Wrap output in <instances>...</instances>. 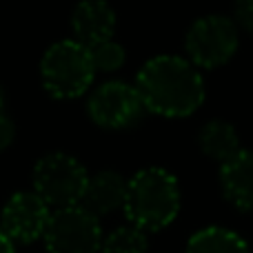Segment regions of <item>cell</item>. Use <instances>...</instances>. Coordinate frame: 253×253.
Wrapping results in <instances>:
<instances>
[{
    "label": "cell",
    "instance_id": "1",
    "mask_svg": "<svg viewBox=\"0 0 253 253\" xmlns=\"http://www.w3.org/2000/svg\"><path fill=\"white\" fill-rule=\"evenodd\" d=\"M133 87L144 109L162 118H187L205 102L200 69L173 53H162L144 62Z\"/></svg>",
    "mask_w": 253,
    "mask_h": 253
},
{
    "label": "cell",
    "instance_id": "2",
    "mask_svg": "<svg viewBox=\"0 0 253 253\" xmlns=\"http://www.w3.org/2000/svg\"><path fill=\"white\" fill-rule=\"evenodd\" d=\"M180 202L182 198L175 175L160 167H147L126 180L123 211L131 224L144 233H156L178 218Z\"/></svg>",
    "mask_w": 253,
    "mask_h": 253
},
{
    "label": "cell",
    "instance_id": "3",
    "mask_svg": "<svg viewBox=\"0 0 253 253\" xmlns=\"http://www.w3.org/2000/svg\"><path fill=\"white\" fill-rule=\"evenodd\" d=\"M96 78L89 49L78 40H60L44 51L40 60V80L49 96L74 100L89 91Z\"/></svg>",
    "mask_w": 253,
    "mask_h": 253
},
{
    "label": "cell",
    "instance_id": "4",
    "mask_svg": "<svg viewBox=\"0 0 253 253\" xmlns=\"http://www.w3.org/2000/svg\"><path fill=\"white\" fill-rule=\"evenodd\" d=\"M34 191L53 209L80 205L89 173L78 158L69 153H47L34 167Z\"/></svg>",
    "mask_w": 253,
    "mask_h": 253
},
{
    "label": "cell",
    "instance_id": "5",
    "mask_svg": "<svg viewBox=\"0 0 253 253\" xmlns=\"http://www.w3.org/2000/svg\"><path fill=\"white\" fill-rule=\"evenodd\" d=\"M240 31L229 16L209 13L189 25L184 34V51L198 69H218L238 51Z\"/></svg>",
    "mask_w": 253,
    "mask_h": 253
},
{
    "label": "cell",
    "instance_id": "6",
    "mask_svg": "<svg viewBox=\"0 0 253 253\" xmlns=\"http://www.w3.org/2000/svg\"><path fill=\"white\" fill-rule=\"evenodd\" d=\"M42 240L47 253H100V218L83 205L62 207L51 213Z\"/></svg>",
    "mask_w": 253,
    "mask_h": 253
},
{
    "label": "cell",
    "instance_id": "7",
    "mask_svg": "<svg viewBox=\"0 0 253 253\" xmlns=\"http://www.w3.org/2000/svg\"><path fill=\"white\" fill-rule=\"evenodd\" d=\"M89 118L102 129H126L135 125L144 111L133 84L123 80H109L96 87L87 102Z\"/></svg>",
    "mask_w": 253,
    "mask_h": 253
},
{
    "label": "cell",
    "instance_id": "8",
    "mask_svg": "<svg viewBox=\"0 0 253 253\" xmlns=\"http://www.w3.org/2000/svg\"><path fill=\"white\" fill-rule=\"evenodd\" d=\"M51 207L36 191H18L7 200L0 213V229L18 245H31L44 236Z\"/></svg>",
    "mask_w": 253,
    "mask_h": 253
},
{
    "label": "cell",
    "instance_id": "9",
    "mask_svg": "<svg viewBox=\"0 0 253 253\" xmlns=\"http://www.w3.org/2000/svg\"><path fill=\"white\" fill-rule=\"evenodd\" d=\"M71 31H74V40H78L84 47L114 38V7L107 0H80L71 11Z\"/></svg>",
    "mask_w": 253,
    "mask_h": 253
},
{
    "label": "cell",
    "instance_id": "10",
    "mask_svg": "<svg viewBox=\"0 0 253 253\" xmlns=\"http://www.w3.org/2000/svg\"><path fill=\"white\" fill-rule=\"evenodd\" d=\"M220 189L233 209L253 211V149H240L220 165Z\"/></svg>",
    "mask_w": 253,
    "mask_h": 253
},
{
    "label": "cell",
    "instance_id": "11",
    "mask_svg": "<svg viewBox=\"0 0 253 253\" xmlns=\"http://www.w3.org/2000/svg\"><path fill=\"white\" fill-rule=\"evenodd\" d=\"M126 193V180L118 171H98L96 175H89L87 189L83 193L80 205L93 215L102 218L114 211L123 209Z\"/></svg>",
    "mask_w": 253,
    "mask_h": 253
},
{
    "label": "cell",
    "instance_id": "12",
    "mask_svg": "<svg viewBox=\"0 0 253 253\" xmlns=\"http://www.w3.org/2000/svg\"><path fill=\"white\" fill-rule=\"evenodd\" d=\"M198 147L207 158L220 162V165L242 149L236 126L220 118H213L202 125L200 133H198Z\"/></svg>",
    "mask_w": 253,
    "mask_h": 253
},
{
    "label": "cell",
    "instance_id": "13",
    "mask_svg": "<svg viewBox=\"0 0 253 253\" xmlns=\"http://www.w3.org/2000/svg\"><path fill=\"white\" fill-rule=\"evenodd\" d=\"M184 253H251L247 240L227 227H205L187 242Z\"/></svg>",
    "mask_w": 253,
    "mask_h": 253
},
{
    "label": "cell",
    "instance_id": "14",
    "mask_svg": "<svg viewBox=\"0 0 253 253\" xmlns=\"http://www.w3.org/2000/svg\"><path fill=\"white\" fill-rule=\"evenodd\" d=\"M147 233L135 224H120L102 236L100 253H147Z\"/></svg>",
    "mask_w": 253,
    "mask_h": 253
},
{
    "label": "cell",
    "instance_id": "15",
    "mask_svg": "<svg viewBox=\"0 0 253 253\" xmlns=\"http://www.w3.org/2000/svg\"><path fill=\"white\" fill-rule=\"evenodd\" d=\"M89 49V56H91L93 69L96 71H105V74H111V71H118L120 67L125 65L126 60V51L120 42H116L114 38L102 40L98 44H91Z\"/></svg>",
    "mask_w": 253,
    "mask_h": 253
},
{
    "label": "cell",
    "instance_id": "16",
    "mask_svg": "<svg viewBox=\"0 0 253 253\" xmlns=\"http://www.w3.org/2000/svg\"><path fill=\"white\" fill-rule=\"evenodd\" d=\"M238 31L251 36L253 38V0H233L231 16Z\"/></svg>",
    "mask_w": 253,
    "mask_h": 253
},
{
    "label": "cell",
    "instance_id": "17",
    "mask_svg": "<svg viewBox=\"0 0 253 253\" xmlns=\"http://www.w3.org/2000/svg\"><path fill=\"white\" fill-rule=\"evenodd\" d=\"M13 138H16V126L2 114L0 116V151H4L13 142Z\"/></svg>",
    "mask_w": 253,
    "mask_h": 253
},
{
    "label": "cell",
    "instance_id": "18",
    "mask_svg": "<svg viewBox=\"0 0 253 253\" xmlns=\"http://www.w3.org/2000/svg\"><path fill=\"white\" fill-rule=\"evenodd\" d=\"M0 253H13V242L9 240L2 229H0Z\"/></svg>",
    "mask_w": 253,
    "mask_h": 253
},
{
    "label": "cell",
    "instance_id": "19",
    "mask_svg": "<svg viewBox=\"0 0 253 253\" xmlns=\"http://www.w3.org/2000/svg\"><path fill=\"white\" fill-rule=\"evenodd\" d=\"M2 109H4V96H2V91H0V116H2V114H4V111H2Z\"/></svg>",
    "mask_w": 253,
    "mask_h": 253
},
{
    "label": "cell",
    "instance_id": "20",
    "mask_svg": "<svg viewBox=\"0 0 253 253\" xmlns=\"http://www.w3.org/2000/svg\"><path fill=\"white\" fill-rule=\"evenodd\" d=\"M13 253H16V251H13Z\"/></svg>",
    "mask_w": 253,
    "mask_h": 253
}]
</instances>
